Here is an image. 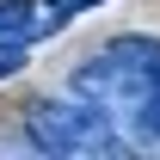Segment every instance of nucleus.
Segmentation results:
<instances>
[{"label": "nucleus", "mask_w": 160, "mask_h": 160, "mask_svg": "<svg viewBox=\"0 0 160 160\" xmlns=\"http://www.w3.org/2000/svg\"><path fill=\"white\" fill-rule=\"evenodd\" d=\"M25 136L43 154H111L117 148V117L99 99H37L25 111Z\"/></svg>", "instance_id": "nucleus-1"}, {"label": "nucleus", "mask_w": 160, "mask_h": 160, "mask_svg": "<svg viewBox=\"0 0 160 160\" xmlns=\"http://www.w3.org/2000/svg\"><path fill=\"white\" fill-rule=\"evenodd\" d=\"M123 117L136 123V129H142L148 142H160V68L148 74V86H142L136 99H129V111H123Z\"/></svg>", "instance_id": "nucleus-2"}, {"label": "nucleus", "mask_w": 160, "mask_h": 160, "mask_svg": "<svg viewBox=\"0 0 160 160\" xmlns=\"http://www.w3.org/2000/svg\"><path fill=\"white\" fill-rule=\"evenodd\" d=\"M31 0H0V37H25L31 31Z\"/></svg>", "instance_id": "nucleus-3"}, {"label": "nucleus", "mask_w": 160, "mask_h": 160, "mask_svg": "<svg viewBox=\"0 0 160 160\" xmlns=\"http://www.w3.org/2000/svg\"><path fill=\"white\" fill-rule=\"evenodd\" d=\"M86 6H105V0H49V25H68L74 12H86Z\"/></svg>", "instance_id": "nucleus-4"}, {"label": "nucleus", "mask_w": 160, "mask_h": 160, "mask_svg": "<svg viewBox=\"0 0 160 160\" xmlns=\"http://www.w3.org/2000/svg\"><path fill=\"white\" fill-rule=\"evenodd\" d=\"M19 68H25V49H19V43H6V49H0V80H12Z\"/></svg>", "instance_id": "nucleus-5"}]
</instances>
